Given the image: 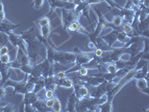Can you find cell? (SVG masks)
<instances>
[{
	"label": "cell",
	"instance_id": "8",
	"mask_svg": "<svg viewBox=\"0 0 149 112\" xmlns=\"http://www.w3.org/2000/svg\"><path fill=\"white\" fill-rule=\"evenodd\" d=\"M78 97H76L75 93H73L70 96L67 100V106H66V111H75V105L78 102Z\"/></svg>",
	"mask_w": 149,
	"mask_h": 112
},
{
	"label": "cell",
	"instance_id": "22",
	"mask_svg": "<svg viewBox=\"0 0 149 112\" xmlns=\"http://www.w3.org/2000/svg\"><path fill=\"white\" fill-rule=\"evenodd\" d=\"M14 110H15V107L12 104L10 103L2 108V111H14Z\"/></svg>",
	"mask_w": 149,
	"mask_h": 112
},
{
	"label": "cell",
	"instance_id": "5",
	"mask_svg": "<svg viewBox=\"0 0 149 112\" xmlns=\"http://www.w3.org/2000/svg\"><path fill=\"white\" fill-rule=\"evenodd\" d=\"M20 35L22 37V39L26 41V43L29 44L30 43L37 41L40 34L37 33L36 28L34 26H33L32 28H31L29 30L26 31V32H20Z\"/></svg>",
	"mask_w": 149,
	"mask_h": 112
},
{
	"label": "cell",
	"instance_id": "15",
	"mask_svg": "<svg viewBox=\"0 0 149 112\" xmlns=\"http://www.w3.org/2000/svg\"><path fill=\"white\" fill-rule=\"evenodd\" d=\"M52 109L53 111H55V112H59L61 111V102H60L59 99H58V97L56 98L55 102H54Z\"/></svg>",
	"mask_w": 149,
	"mask_h": 112
},
{
	"label": "cell",
	"instance_id": "24",
	"mask_svg": "<svg viewBox=\"0 0 149 112\" xmlns=\"http://www.w3.org/2000/svg\"><path fill=\"white\" fill-rule=\"evenodd\" d=\"M142 5H144L145 7L149 8V0H143L142 1Z\"/></svg>",
	"mask_w": 149,
	"mask_h": 112
},
{
	"label": "cell",
	"instance_id": "26",
	"mask_svg": "<svg viewBox=\"0 0 149 112\" xmlns=\"http://www.w3.org/2000/svg\"><path fill=\"white\" fill-rule=\"evenodd\" d=\"M66 1H68V2H74L75 0H66Z\"/></svg>",
	"mask_w": 149,
	"mask_h": 112
},
{
	"label": "cell",
	"instance_id": "25",
	"mask_svg": "<svg viewBox=\"0 0 149 112\" xmlns=\"http://www.w3.org/2000/svg\"><path fill=\"white\" fill-rule=\"evenodd\" d=\"M0 11H4V5L1 1H0Z\"/></svg>",
	"mask_w": 149,
	"mask_h": 112
},
{
	"label": "cell",
	"instance_id": "10",
	"mask_svg": "<svg viewBox=\"0 0 149 112\" xmlns=\"http://www.w3.org/2000/svg\"><path fill=\"white\" fill-rule=\"evenodd\" d=\"M58 87H63L66 88H70L73 86V82L70 77H65L63 78H57L56 80Z\"/></svg>",
	"mask_w": 149,
	"mask_h": 112
},
{
	"label": "cell",
	"instance_id": "20",
	"mask_svg": "<svg viewBox=\"0 0 149 112\" xmlns=\"http://www.w3.org/2000/svg\"><path fill=\"white\" fill-rule=\"evenodd\" d=\"M9 51H10V50H9L8 46L7 45H4V46H1V47H0V56L7 54V53H8Z\"/></svg>",
	"mask_w": 149,
	"mask_h": 112
},
{
	"label": "cell",
	"instance_id": "19",
	"mask_svg": "<svg viewBox=\"0 0 149 112\" xmlns=\"http://www.w3.org/2000/svg\"><path fill=\"white\" fill-rule=\"evenodd\" d=\"M78 72V73H79L80 76H87V74H88V69L85 67V66H81L79 67Z\"/></svg>",
	"mask_w": 149,
	"mask_h": 112
},
{
	"label": "cell",
	"instance_id": "17",
	"mask_svg": "<svg viewBox=\"0 0 149 112\" xmlns=\"http://www.w3.org/2000/svg\"><path fill=\"white\" fill-rule=\"evenodd\" d=\"M57 97H53L52 98H50V99H45V103H46V107L52 109V108L53 105H54V102H55V99Z\"/></svg>",
	"mask_w": 149,
	"mask_h": 112
},
{
	"label": "cell",
	"instance_id": "14",
	"mask_svg": "<svg viewBox=\"0 0 149 112\" xmlns=\"http://www.w3.org/2000/svg\"><path fill=\"white\" fill-rule=\"evenodd\" d=\"M8 41V34L0 32V47L4 46V45L7 44V43Z\"/></svg>",
	"mask_w": 149,
	"mask_h": 112
},
{
	"label": "cell",
	"instance_id": "21",
	"mask_svg": "<svg viewBox=\"0 0 149 112\" xmlns=\"http://www.w3.org/2000/svg\"><path fill=\"white\" fill-rule=\"evenodd\" d=\"M55 76L57 78H65V77H66V71H64V70H61V71H58V73H55Z\"/></svg>",
	"mask_w": 149,
	"mask_h": 112
},
{
	"label": "cell",
	"instance_id": "11",
	"mask_svg": "<svg viewBox=\"0 0 149 112\" xmlns=\"http://www.w3.org/2000/svg\"><path fill=\"white\" fill-rule=\"evenodd\" d=\"M136 86L139 89H140L141 90H143V91L146 92V93H148V79L147 78H142L137 79V82H136Z\"/></svg>",
	"mask_w": 149,
	"mask_h": 112
},
{
	"label": "cell",
	"instance_id": "12",
	"mask_svg": "<svg viewBox=\"0 0 149 112\" xmlns=\"http://www.w3.org/2000/svg\"><path fill=\"white\" fill-rule=\"evenodd\" d=\"M121 31L130 37H132L133 34H134V29H133L131 24L127 23V22L122 23V26H121Z\"/></svg>",
	"mask_w": 149,
	"mask_h": 112
},
{
	"label": "cell",
	"instance_id": "16",
	"mask_svg": "<svg viewBox=\"0 0 149 112\" xmlns=\"http://www.w3.org/2000/svg\"><path fill=\"white\" fill-rule=\"evenodd\" d=\"M43 2H44V0H33V2L31 3V6L34 7L36 10H39L42 7Z\"/></svg>",
	"mask_w": 149,
	"mask_h": 112
},
{
	"label": "cell",
	"instance_id": "6",
	"mask_svg": "<svg viewBox=\"0 0 149 112\" xmlns=\"http://www.w3.org/2000/svg\"><path fill=\"white\" fill-rule=\"evenodd\" d=\"M19 26H20L19 24H17V25H16V24L11 23L10 21H8V20H6V18H5V20L0 23V32L8 34L9 33L11 32L14 29H17V28H18Z\"/></svg>",
	"mask_w": 149,
	"mask_h": 112
},
{
	"label": "cell",
	"instance_id": "1",
	"mask_svg": "<svg viewBox=\"0 0 149 112\" xmlns=\"http://www.w3.org/2000/svg\"><path fill=\"white\" fill-rule=\"evenodd\" d=\"M93 9L95 10L96 14H98V24H97V26H96V28H95V30L93 31L91 34L90 33V34H88V37H89V38L90 39V41L95 44V39H96L98 36H100V34L102 32H103L104 29L107 28V22H108V21L106 20L104 15L102 12L100 11V10H98V9L95 8H93Z\"/></svg>",
	"mask_w": 149,
	"mask_h": 112
},
{
	"label": "cell",
	"instance_id": "3",
	"mask_svg": "<svg viewBox=\"0 0 149 112\" xmlns=\"http://www.w3.org/2000/svg\"><path fill=\"white\" fill-rule=\"evenodd\" d=\"M81 15L74 11V10H66L62 9V26L63 30H66L67 26L72 21L79 20Z\"/></svg>",
	"mask_w": 149,
	"mask_h": 112
},
{
	"label": "cell",
	"instance_id": "9",
	"mask_svg": "<svg viewBox=\"0 0 149 112\" xmlns=\"http://www.w3.org/2000/svg\"><path fill=\"white\" fill-rule=\"evenodd\" d=\"M39 99V97L37 96V93L34 92H27L25 93V98H24L23 103L25 105H28V104H33L36 101Z\"/></svg>",
	"mask_w": 149,
	"mask_h": 112
},
{
	"label": "cell",
	"instance_id": "7",
	"mask_svg": "<svg viewBox=\"0 0 149 112\" xmlns=\"http://www.w3.org/2000/svg\"><path fill=\"white\" fill-rule=\"evenodd\" d=\"M74 87V93H75L78 99L83 98V97H88L89 96V89L88 88L83 85H77V84H73Z\"/></svg>",
	"mask_w": 149,
	"mask_h": 112
},
{
	"label": "cell",
	"instance_id": "23",
	"mask_svg": "<svg viewBox=\"0 0 149 112\" xmlns=\"http://www.w3.org/2000/svg\"><path fill=\"white\" fill-rule=\"evenodd\" d=\"M54 92L52 90H46V93H45V98L46 99H50L54 97Z\"/></svg>",
	"mask_w": 149,
	"mask_h": 112
},
{
	"label": "cell",
	"instance_id": "18",
	"mask_svg": "<svg viewBox=\"0 0 149 112\" xmlns=\"http://www.w3.org/2000/svg\"><path fill=\"white\" fill-rule=\"evenodd\" d=\"M0 62L2 64H8L10 62V55L8 54H5L0 56Z\"/></svg>",
	"mask_w": 149,
	"mask_h": 112
},
{
	"label": "cell",
	"instance_id": "4",
	"mask_svg": "<svg viewBox=\"0 0 149 112\" xmlns=\"http://www.w3.org/2000/svg\"><path fill=\"white\" fill-rule=\"evenodd\" d=\"M68 32L71 34H76V33H82V34H86L88 35L90 34L88 31L86 30L85 27L82 26L81 22H80L79 20H75L72 21L71 23L67 26L66 29Z\"/></svg>",
	"mask_w": 149,
	"mask_h": 112
},
{
	"label": "cell",
	"instance_id": "13",
	"mask_svg": "<svg viewBox=\"0 0 149 112\" xmlns=\"http://www.w3.org/2000/svg\"><path fill=\"white\" fill-rule=\"evenodd\" d=\"M130 37L126 34L125 33H124L123 32H118L117 31V34H116V40L119 41V42L122 43L124 44H126L130 40Z\"/></svg>",
	"mask_w": 149,
	"mask_h": 112
},
{
	"label": "cell",
	"instance_id": "2",
	"mask_svg": "<svg viewBox=\"0 0 149 112\" xmlns=\"http://www.w3.org/2000/svg\"><path fill=\"white\" fill-rule=\"evenodd\" d=\"M50 10L48 14H46V16L51 17L52 13L56 8L61 9H66V10H74L75 8L76 5L74 2H70L68 1H64V0H50Z\"/></svg>",
	"mask_w": 149,
	"mask_h": 112
}]
</instances>
